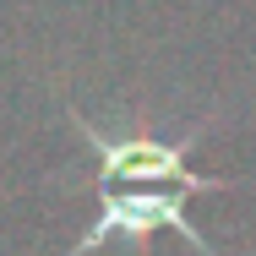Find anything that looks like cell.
Listing matches in <instances>:
<instances>
[{
    "mask_svg": "<svg viewBox=\"0 0 256 256\" xmlns=\"http://www.w3.org/2000/svg\"><path fill=\"white\" fill-rule=\"evenodd\" d=\"M71 126H76V136L98 158V218L88 224V234H76V246L66 256H93L98 246H109V240L136 246V240H148L153 229H174V234H186L202 256H212L207 234L191 224V212H186V196H191V191H229V186H240V180H218V174L191 169V142H196V136H186V142L136 136V131H131V136H109L98 126H88L82 114H71Z\"/></svg>",
    "mask_w": 256,
    "mask_h": 256,
    "instance_id": "cell-1",
    "label": "cell"
}]
</instances>
